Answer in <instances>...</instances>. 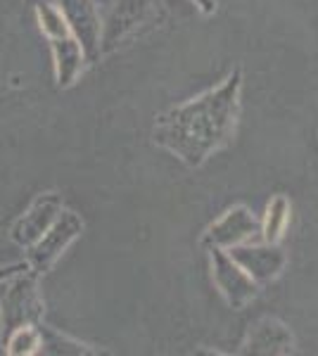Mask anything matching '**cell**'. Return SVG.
<instances>
[{"mask_svg":"<svg viewBox=\"0 0 318 356\" xmlns=\"http://www.w3.org/2000/svg\"><path fill=\"white\" fill-rule=\"evenodd\" d=\"M33 8H36V22H38L40 33H43L48 41L50 38H60V36H69V33H72L60 5L48 3V0H36Z\"/></svg>","mask_w":318,"mask_h":356,"instance_id":"cell-15","label":"cell"},{"mask_svg":"<svg viewBox=\"0 0 318 356\" xmlns=\"http://www.w3.org/2000/svg\"><path fill=\"white\" fill-rule=\"evenodd\" d=\"M242 354L254 356H285L294 352V335L280 318L264 316L254 321L242 342Z\"/></svg>","mask_w":318,"mask_h":356,"instance_id":"cell-10","label":"cell"},{"mask_svg":"<svg viewBox=\"0 0 318 356\" xmlns=\"http://www.w3.org/2000/svg\"><path fill=\"white\" fill-rule=\"evenodd\" d=\"M230 257L245 268L247 273L252 275L254 283L266 285L271 280H276L283 273L287 264V254L283 252L280 243H242V245H233L228 247Z\"/></svg>","mask_w":318,"mask_h":356,"instance_id":"cell-8","label":"cell"},{"mask_svg":"<svg viewBox=\"0 0 318 356\" xmlns=\"http://www.w3.org/2000/svg\"><path fill=\"white\" fill-rule=\"evenodd\" d=\"M60 10L65 15L74 38L81 43L88 65L102 57L100 38H102V17L97 0H60Z\"/></svg>","mask_w":318,"mask_h":356,"instance_id":"cell-6","label":"cell"},{"mask_svg":"<svg viewBox=\"0 0 318 356\" xmlns=\"http://www.w3.org/2000/svg\"><path fill=\"white\" fill-rule=\"evenodd\" d=\"M259 231H262V221L257 219V214L250 207L235 204L207 228L205 235H202V245L207 250L209 247L228 250L233 245L252 243L254 238H259Z\"/></svg>","mask_w":318,"mask_h":356,"instance_id":"cell-5","label":"cell"},{"mask_svg":"<svg viewBox=\"0 0 318 356\" xmlns=\"http://www.w3.org/2000/svg\"><path fill=\"white\" fill-rule=\"evenodd\" d=\"M242 69H233L216 88L176 105L154 122L152 138L186 166H202L228 145L240 119Z\"/></svg>","mask_w":318,"mask_h":356,"instance_id":"cell-1","label":"cell"},{"mask_svg":"<svg viewBox=\"0 0 318 356\" xmlns=\"http://www.w3.org/2000/svg\"><path fill=\"white\" fill-rule=\"evenodd\" d=\"M209 264H212L214 285H216V290L221 292L225 304H228L233 312H240V309H245L250 302L257 300L262 285L254 283L252 275L247 273L228 252L218 250V247H209Z\"/></svg>","mask_w":318,"mask_h":356,"instance_id":"cell-4","label":"cell"},{"mask_svg":"<svg viewBox=\"0 0 318 356\" xmlns=\"http://www.w3.org/2000/svg\"><path fill=\"white\" fill-rule=\"evenodd\" d=\"M50 55H53V67H55V83L57 88H72L74 83L84 76L88 60L81 48V43L74 38V33L60 38H50Z\"/></svg>","mask_w":318,"mask_h":356,"instance_id":"cell-11","label":"cell"},{"mask_svg":"<svg viewBox=\"0 0 318 356\" xmlns=\"http://www.w3.org/2000/svg\"><path fill=\"white\" fill-rule=\"evenodd\" d=\"M290 214H292L290 200L285 195H273L271 202L266 204L259 240H264V243H280L283 235L287 231V223H290Z\"/></svg>","mask_w":318,"mask_h":356,"instance_id":"cell-12","label":"cell"},{"mask_svg":"<svg viewBox=\"0 0 318 356\" xmlns=\"http://www.w3.org/2000/svg\"><path fill=\"white\" fill-rule=\"evenodd\" d=\"M154 8V0H114L107 5V17L102 19V38L100 48L102 55L114 50L129 33L145 24Z\"/></svg>","mask_w":318,"mask_h":356,"instance_id":"cell-9","label":"cell"},{"mask_svg":"<svg viewBox=\"0 0 318 356\" xmlns=\"http://www.w3.org/2000/svg\"><path fill=\"white\" fill-rule=\"evenodd\" d=\"M26 261H17V264H8V266H0V283H3L8 275H13L15 271H19V268H24Z\"/></svg>","mask_w":318,"mask_h":356,"instance_id":"cell-16","label":"cell"},{"mask_svg":"<svg viewBox=\"0 0 318 356\" xmlns=\"http://www.w3.org/2000/svg\"><path fill=\"white\" fill-rule=\"evenodd\" d=\"M26 3H36V0H26Z\"/></svg>","mask_w":318,"mask_h":356,"instance_id":"cell-18","label":"cell"},{"mask_svg":"<svg viewBox=\"0 0 318 356\" xmlns=\"http://www.w3.org/2000/svg\"><path fill=\"white\" fill-rule=\"evenodd\" d=\"M45 316V300L40 292V273L29 264L0 283V340L22 325H36Z\"/></svg>","mask_w":318,"mask_h":356,"instance_id":"cell-2","label":"cell"},{"mask_svg":"<svg viewBox=\"0 0 318 356\" xmlns=\"http://www.w3.org/2000/svg\"><path fill=\"white\" fill-rule=\"evenodd\" d=\"M193 3L198 5L202 15H214V10H216V0H193Z\"/></svg>","mask_w":318,"mask_h":356,"instance_id":"cell-17","label":"cell"},{"mask_svg":"<svg viewBox=\"0 0 318 356\" xmlns=\"http://www.w3.org/2000/svg\"><path fill=\"white\" fill-rule=\"evenodd\" d=\"M5 354L8 356H36L40 354V344H43V335H40V323L36 325H22L10 332L3 340Z\"/></svg>","mask_w":318,"mask_h":356,"instance_id":"cell-14","label":"cell"},{"mask_svg":"<svg viewBox=\"0 0 318 356\" xmlns=\"http://www.w3.org/2000/svg\"><path fill=\"white\" fill-rule=\"evenodd\" d=\"M40 335H43V344H40V354H53V356H93L97 349L90 344L77 340V337L67 335V332L53 328V325L40 321Z\"/></svg>","mask_w":318,"mask_h":356,"instance_id":"cell-13","label":"cell"},{"mask_svg":"<svg viewBox=\"0 0 318 356\" xmlns=\"http://www.w3.org/2000/svg\"><path fill=\"white\" fill-rule=\"evenodd\" d=\"M65 209L62 195L57 193H38L31 200V204L24 209V214L19 216L13 228H10V238L15 245H19L22 250H29L36 240L53 226V221L60 216V211Z\"/></svg>","mask_w":318,"mask_h":356,"instance_id":"cell-7","label":"cell"},{"mask_svg":"<svg viewBox=\"0 0 318 356\" xmlns=\"http://www.w3.org/2000/svg\"><path fill=\"white\" fill-rule=\"evenodd\" d=\"M84 233V219L74 209H62L60 216L53 221L40 238L26 250V264L36 273L45 275L55 268V264L62 259V254L77 243Z\"/></svg>","mask_w":318,"mask_h":356,"instance_id":"cell-3","label":"cell"}]
</instances>
